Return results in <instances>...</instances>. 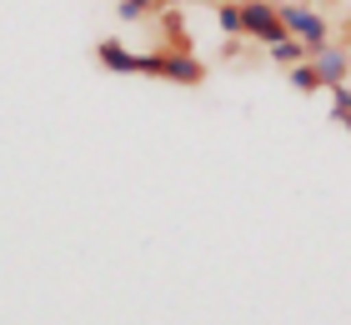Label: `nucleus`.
<instances>
[{"label":"nucleus","instance_id":"f257e3e1","mask_svg":"<svg viewBox=\"0 0 351 325\" xmlns=\"http://www.w3.org/2000/svg\"><path fill=\"white\" fill-rule=\"evenodd\" d=\"M276 15H281L286 36H296L301 45H306V55H316L322 45H331V21L311 5V0H276Z\"/></svg>","mask_w":351,"mask_h":325},{"label":"nucleus","instance_id":"f03ea898","mask_svg":"<svg viewBox=\"0 0 351 325\" xmlns=\"http://www.w3.org/2000/svg\"><path fill=\"white\" fill-rule=\"evenodd\" d=\"M141 75H156V80H171V86H186V90H196L206 86V60L196 55H181V51H151V55H141Z\"/></svg>","mask_w":351,"mask_h":325},{"label":"nucleus","instance_id":"7ed1b4c3","mask_svg":"<svg viewBox=\"0 0 351 325\" xmlns=\"http://www.w3.org/2000/svg\"><path fill=\"white\" fill-rule=\"evenodd\" d=\"M241 36L256 40L261 51H271L276 40H286V25L276 15V0H241Z\"/></svg>","mask_w":351,"mask_h":325},{"label":"nucleus","instance_id":"20e7f679","mask_svg":"<svg viewBox=\"0 0 351 325\" xmlns=\"http://www.w3.org/2000/svg\"><path fill=\"white\" fill-rule=\"evenodd\" d=\"M311 65H316V75H322V86L337 90V86H346V80H351V45L331 40V45H322V51L311 55Z\"/></svg>","mask_w":351,"mask_h":325},{"label":"nucleus","instance_id":"39448f33","mask_svg":"<svg viewBox=\"0 0 351 325\" xmlns=\"http://www.w3.org/2000/svg\"><path fill=\"white\" fill-rule=\"evenodd\" d=\"M95 60H101L110 75H141V55H136V51H125V45H121V40H110V36H106V40H95Z\"/></svg>","mask_w":351,"mask_h":325},{"label":"nucleus","instance_id":"423d86ee","mask_svg":"<svg viewBox=\"0 0 351 325\" xmlns=\"http://www.w3.org/2000/svg\"><path fill=\"white\" fill-rule=\"evenodd\" d=\"M156 21H161V45H166V51L196 55V51H191V25H186V15H181V5H166L161 15H156Z\"/></svg>","mask_w":351,"mask_h":325},{"label":"nucleus","instance_id":"0eeeda50","mask_svg":"<svg viewBox=\"0 0 351 325\" xmlns=\"http://www.w3.org/2000/svg\"><path fill=\"white\" fill-rule=\"evenodd\" d=\"M286 80H291V90H296V95H316V90H326V86H322V75H316V65H311V55H306V60H296L291 70H286Z\"/></svg>","mask_w":351,"mask_h":325},{"label":"nucleus","instance_id":"6e6552de","mask_svg":"<svg viewBox=\"0 0 351 325\" xmlns=\"http://www.w3.org/2000/svg\"><path fill=\"white\" fill-rule=\"evenodd\" d=\"M171 0H116V15L121 21H151V15H161Z\"/></svg>","mask_w":351,"mask_h":325},{"label":"nucleus","instance_id":"1a4fd4ad","mask_svg":"<svg viewBox=\"0 0 351 325\" xmlns=\"http://www.w3.org/2000/svg\"><path fill=\"white\" fill-rule=\"evenodd\" d=\"M266 55H271V60H276V65H281V70H291V65H296V60H306V45H301L296 36H286V40H276V45H271V51H266Z\"/></svg>","mask_w":351,"mask_h":325},{"label":"nucleus","instance_id":"9d476101","mask_svg":"<svg viewBox=\"0 0 351 325\" xmlns=\"http://www.w3.org/2000/svg\"><path fill=\"white\" fill-rule=\"evenodd\" d=\"M216 5V25L226 36H241V0H211Z\"/></svg>","mask_w":351,"mask_h":325},{"label":"nucleus","instance_id":"9b49d317","mask_svg":"<svg viewBox=\"0 0 351 325\" xmlns=\"http://www.w3.org/2000/svg\"><path fill=\"white\" fill-rule=\"evenodd\" d=\"M331 120L351 135V86H337V90H331Z\"/></svg>","mask_w":351,"mask_h":325},{"label":"nucleus","instance_id":"f8f14e48","mask_svg":"<svg viewBox=\"0 0 351 325\" xmlns=\"http://www.w3.org/2000/svg\"><path fill=\"white\" fill-rule=\"evenodd\" d=\"M241 40H246V36H226V45H221L216 55H221V60H241V51H246Z\"/></svg>","mask_w":351,"mask_h":325},{"label":"nucleus","instance_id":"ddd939ff","mask_svg":"<svg viewBox=\"0 0 351 325\" xmlns=\"http://www.w3.org/2000/svg\"><path fill=\"white\" fill-rule=\"evenodd\" d=\"M337 40H341V45H351V10L341 15V25H337Z\"/></svg>","mask_w":351,"mask_h":325},{"label":"nucleus","instance_id":"4468645a","mask_svg":"<svg viewBox=\"0 0 351 325\" xmlns=\"http://www.w3.org/2000/svg\"><path fill=\"white\" fill-rule=\"evenodd\" d=\"M181 5H196V0H181Z\"/></svg>","mask_w":351,"mask_h":325},{"label":"nucleus","instance_id":"2eb2a0df","mask_svg":"<svg viewBox=\"0 0 351 325\" xmlns=\"http://www.w3.org/2000/svg\"><path fill=\"white\" fill-rule=\"evenodd\" d=\"M171 5H181V0H171Z\"/></svg>","mask_w":351,"mask_h":325}]
</instances>
